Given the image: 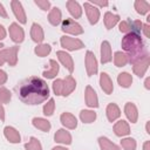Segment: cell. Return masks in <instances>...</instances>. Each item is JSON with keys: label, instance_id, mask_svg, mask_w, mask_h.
<instances>
[{"label": "cell", "instance_id": "obj_51", "mask_svg": "<svg viewBox=\"0 0 150 150\" xmlns=\"http://www.w3.org/2000/svg\"><path fill=\"white\" fill-rule=\"evenodd\" d=\"M2 47H5V45H4V43H0V49H1Z\"/></svg>", "mask_w": 150, "mask_h": 150}, {"label": "cell", "instance_id": "obj_31", "mask_svg": "<svg viewBox=\"0 0 150 150\" xmlns=\"http://www.w3.org/2000/svg\"><path fill=\"white\" fill-rule=\"evenodd\" d=\"M80 120L83 123H91L96 120V112L93 110H82L80 112Z\"/></svg>", "mask_w": 150, "mask_h": 150}, {"label": "cell", "instance_id": "obj_14", "mask_svg": "<svg viewBox=\"0 0 150 150\" xmlns=\"http://www.w3.org/2000/svg\"><path fill=\"white\" fill-rule=\"evenodd\" d=\"M60 121H61L62 125L66 127V128H68V129H75L77 127V120L70 112H63L60 116Z\"/></svg>", "mask_w": 150, "mask_h": 150}, {"label": "cell", "instance_id": "obj_5", "mask_svg": "<svg viewBox=\"0 0 150 150\" xmlns=\"http://www.w3.org/2000/svg\"><path fill=\"white\" fill-rule=\"evenodd\" d=\"M60 43L61 46L67 49V50H77V49H82L84 47V43L79 40V39H74V38H70V36H67V35H63L61 36L60 39Z\"/></svg>", "mask_w": 150, "mask_h": 150}, {"label": "cell", "instance_id": "obj_26", "mask_svg": "<svg viewBox=\"0 0 150 150\" xmlns=\"http://www.w3.org/2000/svg\"><path fill=\"white\" fill-rule=\"evenodd\" d=\"M120 21V16L117 14H112L111 12H107L104 14V26L107 29H111Z\"/></svg>", "mask_w": 150, "mask_h": 150}, {"label": "cell", "instance_id": "obj_8", "mask_svg": "<svg viewBox=\"0 0 150 150\" xmlns=\"http://www.w3.org/2000/svg\"><path fill=\"white\" fill-rule=\"evenodd\" d=\"M9 36L15 43H21L25 39V32L22 27H20L16 22H13L9 26Z\"/></svg>", "mask_w": 150, "mask_h": 150}, {"label": "cell", "instance_id": "obj_39", "mask_svg": "<svg viewBox=\"0 0 150 150\" xmlns=\"http://www.w3.org/2000/svg\"><path fill=\"white\" fill-rule=\"evenodd\" d=\"M53 91L56 96L61 95V91H62V80L61 79H56L53 82Z\"/></svg>", "mask_w": 150, "mask_h": 150}, {"label": "cell", "instance_id": "obj_36", "mask_svg": "<svg viewBox=\"0 0 150 150\" xmlns=\"http://www.w3.org/2000/svg\"><path fill=\"white\" fill-rule=\"evenodd\" d=\"M55 109V101L54 98H49V101L43 105V115L45 116H52Z\"/></svg>", "mask_w": 150, "mask_h": 150}, {"label": "cell", "instance_id": "obj_16", "mask_svg": "<svg viewBox=\"0 0 150 150\" xmlns=\"http://www.w3.org/2000/svg\"><path fill=\"white\" fill-rule=\"evenodd\" d=\"M30 38H32V40H33L34 42H36V43L42 42L43 39H45L43 29H42V27H41L39 23H36V22H34V23L32 25V28H30Z\"/></svg>", "mask_w": 150, "mask_h": 150}, {"label": "cell", "instance_id": "obj_21", "mask_svg": "<svg viewBox=\"0 0 150 150\" xmlns=\"http://www.w3.org/2000/svg\"><path fill=\"white\" fill-rule=\"evenodd\" d=\"M54 139H55L56 143L69 145L71 143V135L64 129H59L54 135Z\"/></svg>", "mask_w": 150, "mask_h": 150}, {"label": "cell", "instance_id": "obj_42", "mask_svg": "<svg viewBox=\"0 0 150 150\" xmlns=\"http://www.w3.org/2000/svg\"><path fill=\"white\" fill-rule=\"evenodd\" d=\"M142 30L144 32V35H145L146 38H150V26H149L148 23L143 25V27H142Z\"/></svg>", "mask_w": 150, "mask_h": 150}, {"label": "cell", "instance_id": "obj_32", "mask_svg": "<svg viewBox=\"0 0 150 150\" xmlns=\"http://www.w3.org/2000/svg\"><path fill=\"white\" fill-rule=\"evenodd\" d=\"M50 50H52V47H50L49 45H47V43H41V45H39V46L35 47L34 53H35L38 56H40V57H45V56H47V55L50 53Z\"/></svg>", "mask_w": 150, "mask_h": 150}, {"label": "cell", "instance_id": "obj_13", "mask_svg": "<svg viewBox=\"0 0 150 150\" xmlns=\"http://www.w3.org/2000/svg\"><path fill=\"white\" fill-rule=\"evenodd\" d=\"M11 6H12L13 13H14L15 18L19 20V22L26 23L27 22V18H26V14H25V11H23V7H22L21 2L18 1V0H13L11 2Z\"/></svg>", "mask_w": 150, "mask_h": 150}, {"label": "cell", "instance_id": "obj_11", "mask_svg": "<svg viewBox=\"0 0 150 150\" xmlns=\"http://www.w3.org/2000/svg\"><path fill=\"white\" fill-rule=\"evenodd\" d=\"M84 98H86V104L90 108H97L98 107V98L96 91L90 87L87 86L84 90Z\"/></svg>", "mask_w": 150, "mask_h": 150}, {"label": "cell", "instance_id": "obj_34", "mask_svg": "<svg viewBox=\"0 0 150 150\" xmlns=\"http://www.w3.org/2000/svg\"><path fill=\"white\" fill-rule=\"evenodd\" d=\"M25 149L26 150H42V145L38 138L30 137L29 142L25 144Z\"/></svg>", "mask_w": 150, "mask_h": 150}, {"label": "cell", "instance_id": "obj_41", "mask_svg": "<svg viewBox=\"0 0 150 150\" xmlns=\"http://www.w3.org/2000/svg\"><path fill=\"white\" fill-rule=\"evenodd\" d=\"M7 79H8V76H7L6 71L2 70V69H0V86L1 84H5L6 81H7Z\"/></svg>", "mask_w": 150, "mask_h": 150}, {"label": "cell", "instance_id": "obj_47", "mask_svg": "<svg viewBox=\"0 0 150 150\" xmlns=\"http://www.w3.org/2000/svg\"><path fill=\"white\" fill-rule=\"evenodd\" d=\"M150 77H146L145 79V82H144V87H145V89H150Z\"/></svg>", "mask_w": 150, "mask_h": 150}, {"label": "cell", "instance_id": "obj_25", "mask_svg": "<svg viewBox=\"0 0 150 150\" xmlns=\"http://www.w3.org/2000/svg\"><path fill=\"white\" fill-rule=\"evenodd\" d=\"M32 123H33V125L35 128H38V129H40L41 131H45V132L49 131L50 128H52L49 121H47L45 118H41V117H34L33 121H32Z\"/></svg>", "mask_w": 150, "mask_h": 150}, {"label": "cell", "instance_id": "obj_6", "mask_svg": "<svg viewBox=\"0 0 150 150\" xmlns=\"http://www.w3.org/2000/svg\"><path fill=\"white\" fill-rule=\"evenodd\" d=\"M149 63H150V57H149V55H145V56L142 57L141 60L134 62V63H132V70H134V73H135L138 77H142V76L145 74V71H146V69H148V67H149Z\"/></svg>", "mask_w": 150, "mask_h": 150}, {"label": "cell", "instance_id": "obj_28", "mask_svg": "<svg viewBox=\"0 0 150 150\" xmlns=\"http://www.w3.org/2000/svg\"><path fill=\"white\" fill-rule=\"evenodd\" d=\"M98 144H100L101 150H120V146L118 145H116L109 138H107L104 136H101L98 138Z\"/></svg>", "mask_w": 150, "mask_h": 150}, {"label": "cell", "instance_id": "obj_35", "mask_svg": "<svg viewBox=\"0 0 150 150\" xmlns=\"http://www.w3.org/2000/svg\"><path fill=\"white\" fill-rule=\"evenodd\" d=\"M121 145L124 150H136V141L131 137L124 138L121 141Z\"/></svg>", "mask_w": 150, "mask_h": 150}, {"label": "cell", "instance_id": "obj_33", "mask_svg": "<svg viewBox=\"0 0 150 150\" xmlns=\"http://www.w3.org/2000/svg\"><path fill=\"white\" fill-rule=\"evenodd\" d=\"M114 63L116 67H123L128 63V56L122 52H116L114 55Z\"/></svg>", "mask_w": 150, "mask_h": 150}, {"label": "cell", "instance_id": "obj_1", "mask_svg": "<svg viewBox=\"0 0 150 150\" xmlns=\"http://www.w3.org/2000/svg\"><path fill=\"white\" fill-rule=\"evenodd\" d=\"M19 98L30 105L40 104L49 97V88L45 80L38 76H30L21 81L15 87Z\"/></svg>", "mask_w": 150, "mask_h": 150}, {"label": "cell", "instance_id": "obj_9", "mask_svg": "<svg viewBox=\"0 0 150 150\" xmlns=\"http://www.w3.org/2000/svg\"><path fill=\"white\" fill-rule=\"evenodd\" d=\"M83 7H84V11H86V14H87V18H88L90 25L97 23V21L100 19V11L90 2H84Z\"/></svg>", "mask_w": 150, "mask_h": 150}, {"label": "cell", "instance_id": "obj_10", "mask_svg": "<svg viewBox=\"0 0 150 150\" xmlns=\"http://www.w3.org/2000/svg\"><path fill=\"white\" fill-rule=\"evenodd\" d=\"M56 56L60 60V62L62 63V66L71 74L74 71V61H73L71 56L68 53L63 52V50H57L56 52Z\"/></svg>", "mask_w": 150, "mask_h": 150}, {"label": "cell", "instance_id": "obj_40", "mask_svg": "<svg viewBox=\"0 0 150 150\" xmlns=\"http://www.w3.org/2000/svg\"><path fill=\"white\" fill-rule=\"evenodd\" d=\"M36 6H39L42 11H48L50 7V2L48 0H35L34 1Z\"/></svg>", "mask_w": 150, "mask_h": 150}, {"label": "cell", "instance_id": "obj_23", "mask_svg": "<svg viewBox=\"0 0 150 150\" xmlns=\"http://www.w3.org/2000/svg\"><path fill=\"white\" fill-rule=\"evenodd\" d=\"M66 6H67L69 13L71 14V16H73L74 19L81 18V15H82V8H81V6H80V4H79L77 1H75V0H69V1L66 2Z\"/></svg>", "mask_w": 150, "mask_h": 150}, {"label": "cell", "instance_id": "obj_46", "mask_svg": "<svg viewBox=\"0 0 150 150\" xmlns=\"http://www.w3.org/2000/svg\"><path fill=\"white\" fill-rule=\"evenodd\" d=\"M91 5H98V6H101V7H103V6H108V2L107 1H94Z\"/></svg>", "mask_w": 150, "mask_h": 150}, {"label": "cell", "instance_id": "obj_22", "mask_svg": "<svg viewBox=\"0 0 150 150\" xmlns=\"http://www.w3.org/2000/svg\"><path fill=\"white\" fill-rule=\"evenodd\" d=\"M112 59L111 55V46L108 41H103L101 45V62L102 63H108Z\"/></svg>", "mask_w": 150, "mask_h": 150}, {"label": "cell", "instance_id": "obj_20", "mask_svg": "<svg viewBox=\"0 0 150 150\" xmlns=\"http://www.w3.org/2000/svg\"><path fill=\"white\" fill-rule=\"evenodd\" d=\"M4 135L7 138V141L11 143H20V141H21L19 131L13 127H6L4 129Z\"/></svg>", "mask_w": 150, "mask_h": 150}, {"label": "cell", "instance_id": "obj_44", "mask_svg": "<svg viewBox=\"0 0 150 150\" xmlns=\"http://www.w3.org/2000/svg\"><path fill=\"white\" fill-rule=\"evenodd\" d=\"M6 38V30H5V27L2 25H0V40L5 39Z\"/></svg>", "mask_w": 150, "mask_h": 150}, {"label": "cell", "instance_id": "obj_18", "mask_svg": "<svg viewBox=\"0 0 150 150\" xmlns=\"http://www.w3.org/2000/svg\"><path fill=\"white\" fill-rule=\"evenodd\" d=\"M105 112H107V118L109 122H115L121 116V110L116 103H109L107 105Z\"/></svg>", "mask_w": 150, "mask_h": 150}, {"label": "cell", "instance_id": "obj_50", "mask_svg": "<svg viewBox=\"0 0 150 150\" xmlns=\"http://www.w3.org/2000/svg\"><path fill=\"white\" fill-rule=\"evenodd\" d=\"M145 129H146V132H148V134H150V130H149V122L146 123V127H145Z\"/></svg>", "mask_w": 150, "mask_h": 150}, {"label": "cell", "instance_id": "obj_49", "mask_svg": "<svg viewBox=\"0 0 150 150\" xmlns=\"http://www.w3.org/2000/svg\"><path fill=\"white\" fill-rule=\"evenodd\" d=\"M52 150H68V149L64 148V146H55V148H53Z\"/></svg>", "mask_w": 150, "mask_h": 150}, {"label": "cell", "instance_id": "obj_45", "mask_svg": "<svg viewBox=\"0 0 150 150\" xmlns=\"http://www.w3.org/2000/svg\"><path fill=\"white\" fill-rule=\"evenodd\" d=\"M0 120L4 122L5 121V109L2 107V103L0 102Z\"/></svg>", "mask_w": 150, "mask_h": 150}, {"label": "cell", "instance_id": "obj_38", "mask_svg": "<svg viewBox=\"0 0 150 150\" xmlns=\"http://www.w3.org/2000/svg\"><path fill=\"white\" fill-rule=\"evenodd\" d=\"M120 32L121 33H125V34L131 33L132 32V29H131V21L130 20L121 21V23H120Z\"/></svg>", "mask_w": 150, "mask_h": 150}, {"label": "cell", "instance_id": "obj_2", "mask_svg": "<svg viewBox=\"0 0 150 150\" xmlns=\"http://www.w3.org/2000/svg\"><path fill=\"white\" fill-rule=\"evenodd\" d=\"M121 46L123 50L127 53L125 55L128 56V62L130 63H134L141 60L142 57H144L145 55H148L139 34H136L132 32L125 34V36L122 39Z\"/></svg>", "mask_w": 150, "mask_h": 150}, {"label": "cell", "instance_id": "obj_15", "mask_svg": "<svg viewBox=\"0 0 150 150\" xmlns=\"http://www.w3.org/2000/svg\"><path fill=\"white\" fill-rule=\"evenodd\" d=\"M114 132L118 137L127 136V135L130 134V127H129V124L125 121L121 120V121H118V122H116L114 124Z\"/></svg>", "mask_w": 150, "mask_h": 150}, {"label": "cell", "instance_id": "obj_29", "mask_svg": "<svg viewBox=\"0 0 150 150\" xmlns=\"http://www.w3.org/2000/svg\"><path fill=\"white\" fill-rule=\"evenodd\" d=\"M117 82L122 88H129L132 83V76L129 73H121L117 76Z\"/></svg>", "mask_w": 150, "mask_h": 150}, {"label": "cell", "instance_id": "obj_17", "mask_svg": "<svg viewBox=\"0 0 150 150\" xmlns=\"http://www.w3.org/2000/svg\"><path fill=\"white\" fill-rule=\"evenodd\" d=\"M100 86L102 88V90L105 93V94H111L112 90H114V86H112V81L111 79L109 77V75L107 73H102L101 76H100Z\"/></svg>", "mask_w": 150, "mask_h": 150}, {"label": "cell", "instance_id": "obj_7", "mask_svg": "<svg viewBox=\"0 0 150 150\" xmlns=\"http://www.w3.org/2000/svg\"><path fill=\"white\" fill-rule=\"evenodd\" d=\"M86 69L88 76H93L97 73V60L93 52L88 50L86 53Z\"/></svg>", "mask_w": 150, "mask_h": 150}, {"label": "cell", "instance_id": "obj_4", "mask_svg": "<svg viewBox=\"0 0 150 150\" xmlns=\"http://www.w3.org/2000/svg\"><path fill=\"white\" fill-rule=\"evenodd\" d=\"M61 29L64 33H69L74 35H81L83 33V28L81 27V25L73 19H64L61 23Z\"/></svg>", "mask_w": 150, "mask_h": 150}, {"label": "cell", "instance_id": "obj_3", "mask_svg": "<svg viewBox=\"0 0 150 150\" xmlns=\"http://www.w3.org/2000/svg\"><path fill=\"white\" fill-rule=\"evenodd\" d=\"M18 52L19 46H13L7 49L0 50V66L7 62L9 66H15L18 62Z\"/></svg>", "mask_w": 150, "mask_h": 150}, {"label": "cell", "instance_id": "obj_37", "mask_svg": "<svg viewBox=\"0 0 150 150\" xmlns=\"http://www.w3.org/2000/svg\"><path fill=\"white\" fill-rule=\"evenodd\" d=\"M12 98V94L11 91L5 88V87H0V102L1 103H8Z\"/></svg>", "mask_w": 150, "mask_h": 150}, {"label": "cell", "instance_id": "obj_27", "mask_svg": "<svg viewBox=\"0 0 150 150\" xmlns=\"http://www.w3.org/2000/svg\"><path fill=\"white\" fill-rule=\"evenodd\" d=\"M57 73H59V63L55 60H49V69L45 70L42 75L46 79H53L57 75Z\"/></svg>", "mask_w": 150, "mask_h": 150}, {"label": "cell", "instance_id": "obj_30", "mask_svg": "<svg viewBox=\"0 0 150 150\" xmlns=\"http://www.w3.org/2000/svg\"><path fill=\"white\" fill-rule=\"evenodd\" d=\"M135 9L138 14L144 15L150 11V4L144 0H136L135 1Z\"/></svg>", "mask_w": 150, "mask_h": 150}, {"label": "cell", "instance_id": "obj_12", "mask_svg": "<svg viewBox=\"0 0 150 150\" xmlns=\"http://www.w3.org/2000/svg\"><path fill=\"white\" fill-rule=\"evenodd\" d=\"M76 88V81L71 75L66 76V79L62 80V91L61 95L62 96H68L70 95Z\"/></svg>", "mask_w": 150, "mask_h": 150}, {"label": "cell", "instance_id": "obj_24", "mask_svg": "<svg viewBox=\"0 0 150 150\" xmlns=\"http://www.w3.org/2000/svg\"><path fill=\"white\" fill-rule=\"evenodd\" d=\"M61 18H62V14H61L60 8L59 7H53L52 11L48 14V21L50 22V25L57 26L61 22Z\"/></svg>", "mask_w": 150, "mask_h": 150}, {"label": "cell", "instance_id": "obj_19", "mask_svg": "<svg viewBox=\"0 0 150 150\" xmlns=\"http://www.w3.org/2000/svg\"><path fill=\"white\" fill-rule=\"evenodd\" d=\"M124 112H125V116L128 117V120L131 123H136L137 122L138 111H137V108H136V105L134 103H131V102L125 103V105H124Z\"/></svg>", "mask_w": 150, "mask_h": 150}, {"label": "cell", "instance_id": "obj_48", "mask_svg": "<svg viewBox=\"0 0 150 150\" xmlns=\"http://www.w3.org/2000/svg\"><path fill=\"white\" fill-rule=\"evenodd\" d=\"M143 150H150V142H149V141L144 142V144H143Z\"/></svg>", "mask_w": 150, "mask_h": 150}, {"label": "cell", "instance_id": "obj_43", "mask_svg": "<svg viewBox=\"0 0 150 150\" xmlns=\"http://www.w3.org/2000/svg\"><path fill=\"white\" fill-rule=\"evenodd\" d=\"M0 16H2V18H7L8 15H7V12H6V9H5V7L2 6V4H0Z\"/></svg>", "mask_w": 150, "mask_h": 150}]
</instances>
